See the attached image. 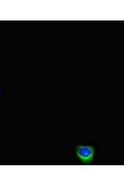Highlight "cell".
Here are the masks:
<instances>
[{
  "mask_svg": "<svg viewBox=\"0 0 124 186\" xmlns=\"http://www.w3.org/2000/svg\"><path fill=\"white\" fill-rule=\"evenodd\" d=\"M95 148L92 145H78L76 146L75 152L77 157L85 164L91 163L93 158Z\"/></svg>",
  "mask_w": 124,
  "mask_h": 186,
  "instance_id": "6da1fadb",
  "label": "cell"
},
{
  "mask_svg": "<svg viewBox=\"0 0 124 186\" xmlns=\"http://www.w3.org/2000/svg\"><path fill=\"white\" fill-rule=\"evenodd\" d=\"M1 99H3L9 95L8 93L4 89H1Z\"/></svg>",
  "mask_w": 124,
  "mask_h": 186,
  "instance_id": "7a4b0ae2",
  "label": "cell"
}]
</instances>
